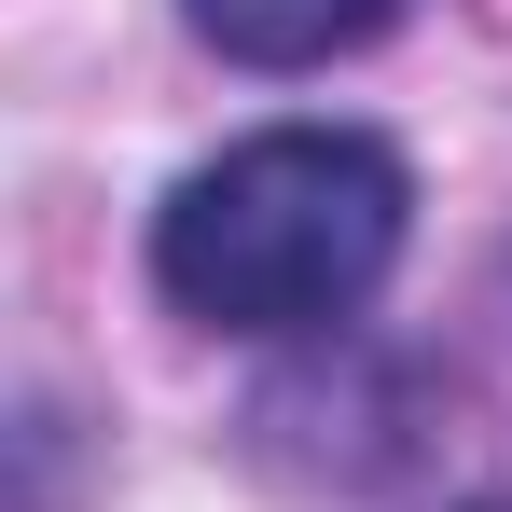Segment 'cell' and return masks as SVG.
<instances>
[{"label":"cell","mask_w":512,"mask_h":512,"mask_svg":"<svg viewBox=\"0 0 512 512\" xmlns=\"http://www.w3.org/2000/svg\"><path fill=\"white\" fill-rule=\"evenodd\" d=\"M402 153L360 125H263L153 208V291L208 333H333L402 263Z\"/></svg>","instance_id":"1"},{"label":"cell","mask_w":512,"mask_h":512,"mask_svg":"<svg viewBox=\"0 0 512 512\" xmlns=\"http://www.w3.org/2000/svg\"><path fill=\"white\" fill-rule=\"evenodd\" d=\"M194 14V42H222L236 70H319L346 42H374L402 0H180Z\"/></svg>","instance_id":"2"}]
</instances>
